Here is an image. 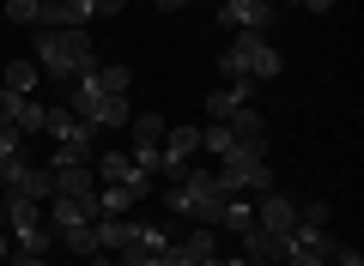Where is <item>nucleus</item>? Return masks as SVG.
I'll return each mask as SVG.
<instances>
[{
  "instance_id": "f257e3e1",
  "label": "nucleus",
  "mask_w": 364,
  "mask_h": 266,
  "mask_svg": "<svg viewBox=\"0 0 364 266\" xmlns=\"http://www.w3.org/2000/svg\"><path fill=\"white\" fill-rule=\"evenodd\" d=\"M225 200H237L231 188L219 182V170H182L176 182H164V206H170V218H182V224H219V212H225Z\"/></svg>"
},
{
  "instance_id": "f03ea898",
  "label": "nucleus",
  "mask_w": 364,
  "mask_h": 266,
  "mask_svg": "<svg viewBox=\"0 0 364 266\" xmlns=\"http://www.w3.org/2000/svg\"><path fill=\"white\" fill-rule=\"evenodd\" d=\"M219 73H225V85H255V79H279V73H286V55L273 49L267 37H255V31H231V43L219 49Z\"/></svg>"
},
{
  "instance_id": "7ed1b4c3",
  "label": "nucleus",
  "mask_w": 364,
  "mask_h": 266,
  "mask_svg": "<svg viewBox=\"0 0 364 266\" xmlns=\"http://www.w3.org/2000/svg\"><path fill=\"white\" fill-rule=\"evenodd\" d=\"M61 103H67V109H73L85 127H97V133H122V127L134 121L128 97H109V91L97 85V73H79V79H67V85H61Z\"/></svg>"
},
{
  "instance_id": "20e7f679",
  "label": "nucleus",
  "mask_w": 364,
  "mask_h": 266,
  "mask_svg": "<svg viewBox=\"0 0 364 266\" xmlns=\"http://www.w3.org/2000/svg\"><path fill=\"white\" fill-rule=\"evenodd\" d=\"M37 67L55 85H67L79 73H97V49L85 31H37Z\"/></svg>"
},
{
  "instance_id": "39448f33",
  "label": "nucleus",
  "mask_w": 364,
  "mask_h": 266,
  "mask_svg": "<svg viewBox=\"0 0 364 266\" xmlns=\"http://www.w3.org/2000/svg\"><path fill=\"white\" fill-rule=\"evenodd\" d=\"M219 182L231 194H267L273 188V164H267V145H231L219 157Z\"/></svg>"
},
{
  "instance_id": "423d86ee",
  "label": "nucleus",
  "mask_w": 364,
  "mask_h": 266,
  "mask_svg": "<svg viewBox=\"0 0 364 266\" xmlns=\"http://www.w3.org/2000/svg\"><path fill=\"white\" fill-rule=\"evenodd\" d=\"M91 170H97V188H128L134 200H146V194L158 188V182L146 176V170L134 164L128 152H104V157H97V164H91Z\"/></svg>"
},
{
  "instance_id": "0eeeda50",
  "label": "nucleus",
  "mask_w": 364,
  "mask_h": 266,
  "mask_svg": "<svg viewBox=\"0 0 364 266\" xmlns=\"http://www.w3.org/2000/svg\"><path fill=\"white\" fill-rule=\"evenodd\" d=\"M273 18H279L273 0H219V31H255V37H267Z\"/></svg>"
},
{
  "instance_id": "6e6552de",
  "label": "nucleus",
  "mask_w": 364,
  "mask_h": 266,
  "mask_svg": "<svg viewBox=\"0 0 364 266\" xmlns=\"http://www.w3.org/2000/svg\"><path fill=\"white\" fill-rule=\"evenodd\" d=\"M128 133H134V164H140L146 170V176H152L158 182V152H164V115H158V109H146V115H134V121H128Z\"/></svg>"
},
{
  "instance_id": "1a4fd4ad",
  "label": "nucleus",
  "mask_w": 364,
  "mask_h": 266,
  "mask_svg": "<svg viewBox=\"0 0 364 266\" xmlns=\"http://www.w3.org/2000/svg\"><path fill=\"white\" fill-rule=\"evenodd\" d=\"M43 109H49V103H37V97H25V91H6V85H0V127L43 133Z\"/></svg>"
},
{
  "instance_id": "9d476101",
  "label": "nucleus",
  "mask_w": 364,
  "mask_h": 266,
  "mask_svg": "<svg viewBox=\"0 0 364 266\" xmlns=\"http://www.w3.org/2000/svg\"><path fill=\"white\" fill-rule=\"evenodd\" d=\"M255 224L261 230H279V236H291V230H298V200H291V194H279V188H267V194H255Z\"/></svg>"
},
{
  "instance_id": "9b49d317",
  "label": "nucleus",
  "mask_w": 364,
  "mask_h": 266,
  "mask_svg": "<svg viewBox=\"0 0 364 266\" xmlns=\"http://www.w3.org/2000/svg\"><path fill=\"white\" fill-rule=\"evenodd\" d=\"M286 248H291V236H279V230H261V224L243 230V260H255V266H286Z\"/></svg>"
},
{
  "instance_id": "f8f14e48",
  "label": "nucleus",
  "mask_w": 364,
  "mask_h": 266,
  "mask_svg": "<svg viewBox=\"0 0 364 266\" xmlns=\"http://www.w3.org/2000/svg\"><path fill=\"white\" fill-rule=\"evenodd\" d=\"M164 254H170V230H158V224H134V242H128V254H122V260L152 266V260H164Z\"/></svg>"
},
{
  "instance_id": "ddd939ff",
  "label": "nucleus",
  "mask_w": 364,
  "mask_h": 266,
  "mask_svg": "<svg viewBox=\"0 0 364 266\" xmlns=\"http://www.w3.org/2000/svg\"><path fill=\"white\" fill-rule=\"evenodd\" d=\"M85 6L79 0H43L37 6V31H85Z\"/></svg>"
},
{
  "instance_id": "4468645a",
  "label": "nucleus",
  "mask_w": 364,
  "mask_h": 266,
  "mask_svg": "<svg viewBox=\"0 0 364 266\" xmlns=\"http://www.w3.org/2000/svg\"><path fill=\"white\" fill-rule=\"evenodd\" d=\"M55 194H73V200H97V170L91 164H55Z\"/></svg>"
},
{
  "instance_id": "2eb2a0df",
  "label": "nucleus",
  "mask_w": 364,
  "mask_h": 266,
  "mask_svg": "<svg viewBox=\"0 0 364 266\" xmlns=\"http://www.w3.org/2000/svg\"><path fill=\"white\" fill-rule=\"evenodd\" d=\"M43 133H49V140L61 145V140H91L97 127H85L73 109H67V103H49V109H43Z\"/></svg>"
},
{
  "instance_id": "dca6fc26",
  "label": "nucleus",
  "mask_w": 364,
  "mask_h": 266,
  "mask_svg": "<svg viewBox=\"0 0 364 266\" xmlns=\"http://www.w3.org/2000/svg\"><path fill=\"white\" fill-rule=\"evenodd\" d=\"M6 194H18V200H37V206H49V194H55V176H49V164H31L25 157V170L13 176V188Z\"/></svg>"
},
{
  "instance_id": "f3484780",
  "label": "nucleus",
  "mask_w": 364,
  "mask_h": 266,
  "mask_svg": "<svg viewBox=\"0 0 364 266\" xmlns=\"http://www.w3.org/2000/svg\"><path fill=\"white\" fill-rule=\"evenodd\" d=\"M134 242V218H97V254H109V260H122Z\"/></svg>"
},
{
  "instance_id": "a211bd4d",
  "label": "nucleus",
  "mask_w": 364,
  "mask_h": 266,
  "mask_svg": "<svg viewBox=\"0 0 364 266\" xmlns=\"http://www.w3.org/2000/svg\"><path fill=\"white\" fill-rule=\"evenodd\" d=\"M249 91H255V85H219V91L207 97V121H225L231 109H243V103H249Z\"/></svg>"
},
{
  "instance_id": "6ab92c4d",
  "label": "nucleus",
  "mask_w": 364,
  "mask_h": 266,
  "mask_svg": "<svg viewBox=\"0 0 364 266\" xmlns=\"http://www.w3.org/2000/svg\"><path fill=\"white\" fill-rule=\"evenodd\" d=\"M249 224H255V206L237 194V200H225V212H219V224H213V230H237V236H243Z\"/></svg>"
},
{
  "instance_id": "aec40b11",
  "label": "nucleus",
  "mask_w": 364,
  "mask_h": 266,
  "mask_svg": "<svg viewBox=\"0 0 364 266\" xmlns=\"http://www.w3.org/2000/svg\"><path fill=\"white\" fill-rule=\"evenodd\" d=\"M0 79H6V91H25V97H31V91H37V79H43V67H37V61H13Z\"/></svg>"
},
{
  "instance_id": "412c9836",
  "label": "nucleus",
  "mask_w": 364,
  "mask_h": 266,
  "mask_svg": "<svg viewBox=\"0 0 364 266\" xmlns=\"http://www.w3.org/2000/svg\"><path fill=\"white\" fill-rule=\"evenodd\" d=\"M55 236H61L73 254H85V260L97 254V224H73V230H55Z\"/></svg>"
},
{
  "instance_id": "4be33fe9",
  "label": "nucleus",
  "mask_w": 364,
  "mask_h": 266,
  "mask_svg": "<svg viewBox=\"0 0 364 266\" xmlns=\"http://www.w3.org/2000/svg\"><path fill=\"white\" fill-rule=\"evenodd\" d=\"M97 85L109 91V97H128V85H134V73L122 61H109V67H97Z\"/></svg>"
},
{
  "instance_id": "5701e85b",
  "label": "nucleus",
  "mask_w": 364,
  "mask_h": 266,
  "mask_svg": "<svg viewBox=\"0 0 364 266\" xmlns=\"http://www.w3.org/2000/svg\"><path fill=\"white\" fill-rule=\"evenodd\" d=\"M37 6L43 0H0V13L13 18V25H37Z\"/></svg>"
},
{
  "instance_id": "b1692460",
  "label": "nucleus",
  "mask_w": 364,
  "mask_h": 266,
  "mask_svg": "<svg viewBox=\"0 0 364 266\" xmlns=\"http://www.w3.org/2000/svg\"><path fill=\"white\" fill-rule=\"evenodd\" d=\"M286 266H328V254H316V248H298V242H291V248H286Z\"/></svg>"
},
{
  "instance_id": "393cba45",
  "label": "nucleus",
  "mask_w": 364,
  "mask_h": 266,
  "mask_svg": "<svg viewBox=\"0 0 364 266\" xmlns=\"http://www.w3.org/2000/svg\"><path fill=\"white\" fill-rule=\"evenodd\" d=\"M328 266H364L358 248H346V242H334V254H328Z\"/></svg>"
},
{
  "instance_id": "a878e982",
  "label": "nucleus",
  "mask_w": 364,
  "mask_h": 266,
  "mask_svg": "<svg viewBox=\"0 0 364 266\" xmlns=\"http://www.w3.org/2000/svg\"><path fill=\"white\" fill-rule=\"evenodd\" d=\"M79 6H85V13H91V18H97V13H109V18H116V13H122V6H128V0H79Z\"/></svg>"
},
{
  "instance_id": "bb28decb",
  "label": "nucleus",
  "mask_w": 364,
  "mask_h": 266,
  "mask_svg": "<svg viewBox=\"0 0 364 266\" xmlns=\"http://www.w3.org/2000/svg\"><path fill=\"white\" fill-rule=\"evenodd\" d=\"M304 13H328V6H340V0H298Z\"/></svg>"
},
{
  "instance_id": "cd10ccee",
  "label": "nucleus",
  "mask_w": 364,
  "mask_h": 266,
  "mask_svg": "<svg viewBox=\"0 0 364 266\" xmlns=\"http://www.w3.org/2000/svg\"><path fill=\"white\" fill-rule=\"evenodd\" d=\"M13 266H49V254H18Z\"/></svg>"
},
{
  "instance_id": "c85d7f7f",
  "label": "nucleus",
  "mask_w": 364,
  "mask_h": 266,
  "mask_svg": "<svg viewBox=\"0 0 364 266\" xmlns=\"http://www.w3.org/2000/svg\"><path fill=\"white\" fill-rule=\"evenodd\" d=\"M182 6H195V0H158V13H182Z\"/></svg>"
},
{
  "instance_id": "c756f323",
  "label": "nucleus",
  "mask_w": 364,
  "mask_h": 266,
  "mask_svg": "<svg viewBox=\"0 0 364 266\" xmlns=\"http://www.w3.org/2000/svg\"><path fill=\"white\" fill-rule=\"evenodd\" d=\"M0 230H6V188H0Z\"/></svg>"
},
{
  "instance_id": "7c9ffc66",
  "label": "nucleus",
  "mask_w": 364,
  "mask_h": 266,
  "mask_svg": "<svg viewBox=\"0 0 364 266\" xmlns=\"http://www.w3.org/2000/svg\"><path fill=\"white\" fill-rule=\"evenodd\" d=\"M0 260H6V230H0Z\"/></svg>"
},
{
  "instance_id": "2f4dec72",
  "label": "nucleus",
  "mask_w": 364,
  "mask_h": 266,
  "mask_svg": "<svg viewBox=\"0 0 364 266\" xmlns=\"http://www.w3.org/2000/svg\"><path fill=\"white\" fill-rule=\"evenodd\" d=\"M273 6H286V0H273Z\"/></svg>"
}]
</instances>
